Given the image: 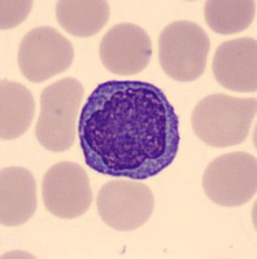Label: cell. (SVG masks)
<instances>
[{"instance_id": "obj_1", "label": "cell", "mask_w": 257, "mask_h": 259, "mask_svg": "<svg viewBox=\"0 0 257 259\" xmlns=\"http://www.w3.org/2000/svg\"><path fill=\"white\" fill-rule=\"evenodd\" d=\"M78 136L85 162L99 174L144 180L173 163L179 119L159 87L143 80H106L81 110Z\"/></svg>"}, {"instance_id": "obj_2", "label": "cell", "mask_w": 257, "mask_h": 259, "mask_svg": "<svg viewBox=\"0 0 257 259\" xmlns=\"http://www.w3.org/2000/svg\"><path fill=\"white\" fill-rule=\"evenodd\" d=\"M257 113V99L213 94L199 101L192 112L195 135L209 147L228 148L242 144Z\"/></svg>"}, {"instance_id": "obj_3", "label": "cell", "mask_w": 257, "mask_h": 259, "mask_svg": "<svg viewBox=\"0 0 257 259\" xmlns=\"http://www.w3.org/2000/svg\"><path fill=\"white\" fill-rule=\"evenodd\" d=\"M83 95L82 83L70 77L62 78L42 91L41 114L35 128L42 147L50 152H65L73 147Z\"/></svg>"}, {"instance_id": "obj_4", "label": "cell", "mask_w": 257, "mask_h": 259, "mask_svg": "<svg viewBox=\"0 0 257 259\" xmlns=\"http://www.w3.org/2000/svg\"><path fill=\"white\" fill-rule=\"evenodd\" d=\"M209 51V36L191 21L171 22L160 34V65L164 73L177 82L199 79L207 68Z\"/></svg>"}, {"instance_id": "obj_5", "label": "cell", "mask_w": 257, "mask_h": 259, "mask_svg": "<svg viewBox=\"0 0 257 259\" xmlns=\"http://www.w3.org/2000/svg\"><path fill=\"white\" fill-rule=\"evenodd\" d=\"M203 188L207 197L219 206H242L256 194V157L244 152L217 157L205 168Z\"/></svg>"}, {"instance_id": "obj_6", "label": "cell", "mask_w": 257, "mask_h": 259, "mask_svg": "<svg viewBox=\"0 0 257 259\" xmlns=\"http://www.w3.org/2000/svg\"><path fill=\"white\" fill-rule=\"evenodd\" d=\"M96 207L106 226L129 232L144 226L155 209V197L144 183L112 180L100 188Z\"/></svg>"}, {"instance_id": "obj_7", "label": "cell", "mask_w": 257, "mask_h": 259, "mask_svg": "<svg viewBox=\"0 0 257 259\" xmlns=\"http://www.w3.org/2000/svg\"><path fill=\"white\" fill-rule=\"evenodd\" d=\"M74 48L69 39L50 26L30 30L18 48V66L33 83L46 82L70 68Z\"/></svg>"}, {"instance_id": "obj_8", "label": "cell", "mask_w": 257, "mask_h": 259, "mask_svg": "<svg viewBox=\"0 0 257 259\" xmlns=\"http://www.w3.org/2000/svg\"><path fill=\"white\" fill-rule=\"evenodd\" d=\"M42 196L46 209L57 218H80L92 202L89 175L74 162H59L46 172Z\"/></svg>"}, {"instance_id": "obj_9", "label": "cell", "mask_w": 257, "mask_h": 259, "mask_svg": "<svg viewBox=\"0 0 257 259\" xmlns=\"http://www.w3.org/2000/svg\"><path fill=\"white\" fill-rule=\"evenodd\" d=\"M101 64L111 73L130 77L142 73L152 57V41L135 24H119L105 32L99 48Z\"/></svg>"}, {"instance_id": "obj_10", "label": "cell", "mask_w": 257, "mask_h": 259, "mask_svg": "<svg viewBox=\"0 0 257 259\" xmlns=\"http://www.w3.org/2000/svg\"><path fill=\"white\" fill-rule=\"evenodd\" d=\"M213 74L224 89L240 94L256 92V39L238 38L224 41L214 53Z\"/></svg>"}, {"instance_id": "obj_11", "label": "cell", "mask_w": 257, "mask_h": 259, "mask_svg": "<svg viewBox=\"0 0 257 259\" xmlns=\"http://www.w3.org/2000/svg\"><path fill=\"white\" fill-rule=\"evenodd\" d=\"M36 182L25 167H6L0 172V223L25 224L35 214Z\"/></svg>"}, {"instance_id": "obj_12", "label": "cell", "mask_w": 257, "mask_h": 259, "mask_svg": "<svg viewBox=\"0 0 257 259\" xmlns=\"http://www.w3.org/2000/svg\"><path fill=\"white\" fill-rule=\"evenodd\" d=\"M0 138L13 140L29 130L35 113L33 94L24 84L2 80L0 89Z\"/></svg>"}, {"instance_id": "obj_13", "label": "cell", "mask_w": 257, "mask_h": 259, "mask_svg": "<svg viewBox=\"0 0 257 259\" xmlns=\"http://www.w3.org/2000/svg\"><path fill=\"white\" fill-rule=\"evenodd\" d=\"M111 8L104 0H61L56 4V18L66 32L80 38L98 34L108 22Z\"/></svg>"}, {"instance_id": "obj_14", "label": "cell", "mask_w": 257, "mask_h": 259, "mask_svg": "<svg viewBox=\"0 0 257 259\" xmlns=\"http://www.w3.org/2000/svg\"><path fill=\"white\" fill-rule=\"evenodd\" d=\"M256 16L253 0H208L204 17L208 26L217 34L231 35L248 29Z\"/></svg>"}, {"instance_id": "obj_15", "label": "cell", "mask_w": 257, "mask_h": 259, "mask_svg": "<svg viewBox=\"0 0 257 259\" xmlns=\"http://www.w3.org/2000/svg\"><path fill=\"white\" fill-rule=\"evenodd\" d=\"M33 2L30 0H2V30H8L17 27L21 22H24L33 8Z\"/></svg>"}]
</instances>
